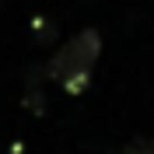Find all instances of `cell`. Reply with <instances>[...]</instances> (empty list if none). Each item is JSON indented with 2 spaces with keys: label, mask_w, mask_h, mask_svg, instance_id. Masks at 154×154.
<instances>
[{
  "label": "cell",
  "mask_w": 154,
  "mask_h": 154,
  "mask_svg": "<svg viewBox=\"0 0 154 154\" xmlns=\"http://www.w3.org/2000/svg\"><path fill=\"white\" fill-rule=\"evenodd\" d=\"M98 56H102V35H98V28H84V32H77L74 38H67V42L53 53L46 74L53 77L67 95H81V91H88V84H91V74H95V67H98Z\"/></svg>",
  "instance_id": "cell-1"
},
{
  "label": "cell",
  "mask_w": 154,
  "mask_h": 154,
  "mask_svg": "<svg viewBox=\"0 0 154 154\" xmlns=\"http://www.w3.org/2000/svg\"><path fill=\"white\" fill-rule=\"evenodd\" d=\"M116 154H154V137H137L126 147H119Z\"/></svg>",
  "instance_id": "cell-2"
}]
</instances>
